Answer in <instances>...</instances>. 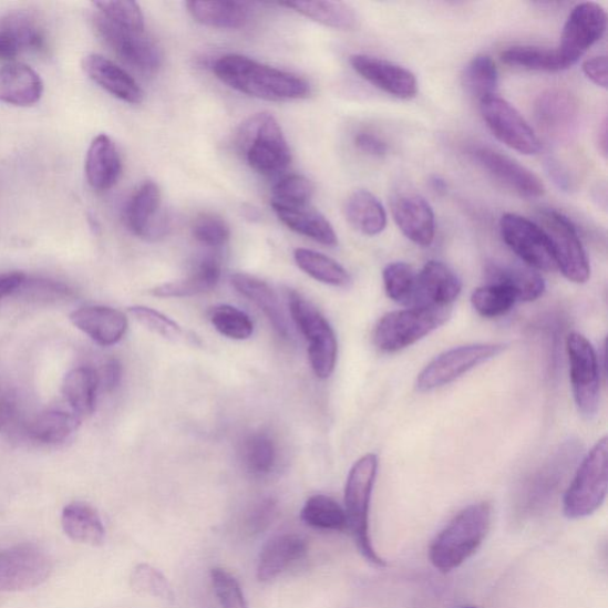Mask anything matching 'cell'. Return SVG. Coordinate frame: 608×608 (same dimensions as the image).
<instances>
[{
	"instance_id": "6da1fadb",
	"label": "cell",
	"mask_w": 608,
	"mask_h": 608,
	"mask_svg": "<svg viewBox=\"0 0 608 608\" xmlns=\"http://www.w3.org/2000/svg\"><path fill=\"white\" fill-rule=\"evenodd\" d=\"M213 72L228 87L261 101H299L310 94L303 78L239 54L221 56L213 64Z\"/></svg>"
},
{
	"instance_id": "7a4b0ae2",
	"label": "cell",
	"mask_w": 608,
	"mask_h": 608,
	"mask_svg": "<svg viewBox=\"0 0 608 608\" xmlns=\"http://www.w3.org/2000/svg\"><path fill=\"white\" fill-rule=\"evenodd\" d=\"M488 503L473 504L460 512L433 540V566L447 574L463 566L481 548L491 527Z\"/></svg>"
},
{
	"instance_id": "3957f363",
	"label": "cell",
	"mask_w": 608,
	"mask_h": 608,
	"mask_svg": "<svg viewBox=\"0 0 608 608\" xmlns=\"http://www.w3.org/2000/svg\"><path fill=\"white\" fill-rule=\"evenodd\" d=\"M237 147L256 173L271 176L289 167L291 153L281 125L270 113H257L238 130Z\"/></svg>"
},
{
	"instance_id": "277c9868",
	"label": "cell",
	"mask_w": 608,
	"mask_h": 608,
	"mask_svg": "<svg viewBox=\"0 0 608 608\" xmlns=\"http://www.w3.org/2000/svg\"><path fill=\"white\" fill-rule=\"evenodd\" d=\"M378 464V456L370 453L353 465L344 488L343 511L359 553L373 566L385 567L387 564L374 550L370 536V504Z\"/></svg>"
},
{
	"instance_id": "5b68a950",
	"label": "cell",
	"mask_w": 608,
	"mask_h": 608,
	"mask_svg": "<svg viewBox=\"0 0 608 608\" xmlns=\"http://www.w3.org/2000/svg\"><path fill=\"white\" fill-rule=\"evenodd\" d=\"M452 307H413L392 311L378 321L373 341L385 353L402 351L436 331L451 317Z\"/></svg>"
},
{
	"instance_id": "8992f818",
	"label": "cell",
	"mask_w": 608,
	"mask_h": 608,
	"mask_svg": "<svg viewBox=\"0 0 608 608\" xmlns=\"http://www.w3.org/2000/svg\"><path fill=\"white\" fill-rule=\"evenodd\" d=\"M289 308L295 324L308 341L311 370L320 380H327L334 372L338 359V340L332 326L299 292H289Z\"/></svg>"
},
{
	"instance_id": "52a82bcc",
	"label": "cell",
	"mask_w": 608,
	"mask_h": 608,
	"mask_svg": "<svg viewBox=\"0 0 608 608\" xmlns=\"http://www.w3.org/2000/svg\"><path fill=\"white\" fill-rule=\"evenodd\" d=\"M608 441L602 437L591 449L565 493L564 514L569 519L594 515L607 495Z\"/></svg>"
},
{
	"instance_id": "ba28073f",
	"label": "cell",
	"mask_w": 608,
	"mask_h": 608,
	"mask_svg": "<svg viewBox=\"0 0 608 608\" xmlns=\"http://www.w3.org/2000/svg\"><path fill=\"white\" fill-rule=\"evenodd\" d=\"M537 224L549 239L557 270L573 284H586L590 277V266L578 228L563 213L554 209L542 210Z\"/></svg>"
},
{
	"instance_id": "9c48e42d",
	"label": "cell",
	"mask_w": 608,
	"mask_h": 608,
	"mask_svg": "<svg viewBox=\"0 0 608 608\" xmlns=\"http://www.w3.org/2000/svg\"><path fill=\"white\" fill-rule=\"evenodd\" d=\"M505 350L502 343H472L441 353L419 374L416 390L431 392L449 385Z\"/></svg>"
},
{
	"instance_id": "30bf717a",
	"label": "cell",
	"mask_w": 608,
	"mask_h": 608,
	"mask_svg": "<svg viewBox=\"0 0 608 608\" xmlns=\"http://www.w3.org/2000/svg\"><path fill=\"white\" fill-rule=\"evenodd\" d=\"M94 27L97 35L131 70L144 75H154L159 71L163 63L162 49L144 31L113 24L97 12Z\"/></svg>"
},
{
	"instance_id": "8fae6325",
	"label": "cell",
	"mask_w": 608,
	"mask_h": 608,
	"mask_svg": "<svg viewBox=\"0 0 608 608\" xmlns=\"http://www.w3.org/2000/svg\"><path fill=\"white\" fill-rule=\"evenodd\" d=\"M567 353L575 404L586 418H595L600 405V365L591 343L579 333L567 338Z\"/></svg>"
},
{
	"instance_id": "7c38bea8",
	"label": "cell",
	"mask_w": 608,
	"mask_h": 608,
	"mask_svg": "<svg viewBox=\"0 0 608 608\" xmlns=\"http://www.w3.org/2000/svg\"><path fill=\"white\" fill-rule=\"evenodd\" d=\"M53 573V563L34 545L14 546L0 550V594L37 588Z\"/></svg>"
},
{
	"instance_id": "4fadbf2b",
	"label": "cell",
	"mask_w": 608,
	"mask_h": 608,
	"mask_svg": "<svg viewBox=\"0 0 608 608\" xmlns=\"http://www.w3.org/2000/svg\"><path fill=\"white\" fill-rule=\"evenodd\" d=\"M501 235L525 266L536 271L557 270L549 239L537 223L506 213L501 219Z\"/></svg>"
},
{
	"instance_id": "5bb4252c",
	"label": "cell",
	"mask_w": 608,
	"mask_h": 608,
	"mask_svg": "<svg viewBox=\"0 0 608 608\" xmlns=\"http://www.w3.org/2000/svg\"><path fill=\"white\" fill-rule=\"evenodd\" d=\"M607 13L595 2L578 4L573 9L565 24L560 45L556 52L568 70L577 63L605 35Z\"/></svg>"
},
{
	"instance_id": "9a60e30c",
	"label": "cell",
	"mask_w": 608,
	"mask_h": 608,
	"mask_svg": "<svg viewBox=\"0 0 608 608\" xmlns=\"http://www.w3.org/2000/svg\"><path fill=\"white\" fill-rule=\"evenodd\" d=\"M482 116L493 136L523 155H536L540 141L530 124L505 99L493 95L481 102Z\"/></svg>"
},
{
	"instance_id": "2e32d148",
	"label": "cell",
	"mask_w": 608,
	"mask_h": 608,
	"mask_svg": "<svg viewBox=\"0 0 608 608\" xmlns=\"http://www.w3.org/2000/svg\"><path fill=\"white\" fill-rule=\"evenodd\" d=\"M471 156L493 178L522 197L537 199L546 192L545 184L535 173L492 147H473Z\"/></svg>"
},
{
	"instance_id": "e0dca14e",
	"label": "cell",
	"mask_w": 608,
	"mask_h": 608,
	"mask_svg": "<svg viewBox=\"0 0 608 608\" xmlns=\"http://www.w3.org/2000/svg\"><path fill=\"white\" fill-rule=\"evenodd\" d=\"M352 69L369 84L389 95L410 101L419 92L415 74L403 65L365 54H355L350 59Z\"/></svg>"
},
{
	"instance_id": "ac0fdd59",
	"label": "cell",
	"mask_w": 608,
	"mask_h": 608,
	"mask_svg": "<svg viewBox=\"0 0 608 608\" xmlns=\"http://www.w3.org/2000/svg\"><path fill=\"white\" fill-rule=\"evenodd\" d=\"M45 51V31L34 13L18 10L0 19V61H12L23 53Z\"/></svg>"
},
{
	"instance_id": "d6986e66",
	"label": "cell",
	"mask_w": 608,
	"mask_h": 608,
	"mask_svg": "<svg viewBox=\"0 0 608 608\" xmlns=\"http://www.w3.org/2000/svg\"><path fill=\"white\" fill-rule=\"evenodd\" d=\"M162 193L154 181H145L130 197L124 218L127 228L135 236L157 240L167 235L168 224L161 213Z\"/></svg>"
},
{
	"instance_id": "ffe728a7",
	"label": "cell",
	"mask_w": 608,
	"mask_h": 608,
	"mask_svg": "<svg viewBox=\"0 0 608 608\" xmlns=\"http://www.w3.org/2000/svg\"><path fill=\"white\" fill-rule=\"evenodd\" d=\"M391 210L402 234L414 244L431 246L435 238V215L432 206L415 192L403 190L392 196Z\"/></svg>"
},
{
	"instance_id": "44dd1931",
	"label": "cell",
	"mask_w": 608,
	"mask_h": 608,
	"mask_svg": "<svg viewBox=\"0 0 608 608\" xmlns=\"http://www.w3.org/2000/svg\"><path fill=\"white\" fill-rule=\"evenodd\" d=\"M534 112L539 128L547 136L563 140L577 126L579 103L570 92L554 89L537 97Z\"/></svg>"
},
{
	"instance_id": "7402d4cb",
	"label": "cell",
	"mask_w": 608,
	"mask_h": 608,
	"mask_svg": "<svg viewBox=\"0 0 608 608\" xmlns=\"http://www.w3.org/2000/svg\"><path fill=\"white\" fill-rule=\"evenodd\" d=\"M71 322L103 348L118 343L127 331L123 311L105 306L82 307L70 316Z\"/></svg>"
},
{
	"instance_id": "603a6c76",
	"label": "cell",
	"mask_w": 608,
	"mask_h": 608,
	"mask_svg": "<svg viewBox=\"0 0 608 608\" xmlns=\"http://www.w3.org/2000/svg\"><path fill=\"white\" fill-rule=\"evenodd\" d=\"M462 289V279L445 262L431 260L418 272L416 307H452Z\"/></svg>"
},
{
	"instance_id": "cb8c5ba5",
	"label": "cell",
	"mask_w": 608,
	"mask_h": 608,
	"mask_svg": "<svg viewBox=\"0 0 608 608\" xmlns=\"http://www.w3.org/2000/svg\"><path fill=\"white\" fill-rule=\"evenodd\" d=\"M82 69L96 85L131 105L144 101V91L137 81L118 64L99 54H90L82 61Z\"/></svg>"
},
{
	"instance_id": "d4e9b609",
	"label": "cell",
	"mask_w": 608,
	"mask_h": 608,
	"mask_svg": "<svg viewBox=\"0 0 608 608\" xmlns=\"http://www.w3.org/2000/svg\"><path fill=\"white\" fill-rule=\"evenodd\" d=\"M43 91L41 76L28 64L10 63L0 70V103L32 106L41 101Z\"/></svg>"
},
{
	"instance_id": "484cf974",
	"label": "cell",
	"mask_w": 608,
	"mask_h": 608,
	"mask_svg": "<svg viewBox=\"0 0 608 608\" xmlns=\"http://www.w3.org/2000/svg\"><path fill=\"white\" fill-rule=\"evenodd\" d=\"M122 159L116 144L107 135L96 136L87 152L85 173L90 186L106 192L116 186L122 174Z\"/></svg>"
},
{
	"instance_id": "4316f807",
	"label": "cell",
	"mask_w": 608,
	"mask_h": 608,
	"mask_svg": "<svg viewBox=\"0 0 608 608\" xmlns=\"http://www.w3.org/2000/svg\"><path fill=\"white\" fill-rule=\"evenodd\" d=\"M306 553V540L299 535L284 534L274 537L259 555L258 580L262 583L275 580L291 565L300 561Z\"/></svg>"
},
{
	"instance_id": "83f0119b",
	"label": "cell",
	"mask_w": 608,
	"mask_h": 608,
	"mask_svg": "<svg viewBox=\"0 0 608 608\" xmlns=\"http://www.w3.org/2000/svg\"><path fill=\"white\" fill-rule=\"evenodd\" d=\"M235 289L254 302L266 315L279 337H289V323L286 311L277 292L262 279L248 274H235L231 277Z\"/></svg>"
},
{
	"instance_id": "f1b7e54d",
	"label": "cell",
	"mask_w": 608,
	"mask_h": 608,
	"mask_svg": "<svg viewBox=\"0 0 608 608\" xmlns=\"http://www.w3.org/2000/svg\"><path fill=\"white\" fill-rule=\"evenodd\" d=\"M62 530L78 544L102 546L106 537L101 515L84 502H74L64 506L61 515Z\"/></svg>"
},
{
	"instance_id": "f546056e",
	"label": "cell",
	"mask_w": 608,
	"mask_h": 608,
	"mask_svg": "<svg viewBox=\"0 0 608 608\" xmlns=\"http://www.w3.org/2000/svg\"><path fill=\"white\" fill-rule=\"evenodd\" d=\"M221 276V265L217 256H205L197 262L187 278L164 284L153 289V295L162 299L190 298L215 289Z\"/></svg>"
},
{
	"instance_id": "4dcf8cb0",
	"label": "cell",
	"mask_w": 608,
	"mask_h": 608,
	"mask_svg": "<svg viewBox=\"0 0 608 608\" xmlns=\"http://www.w3.org/2000/svg\"><path fill=\"white\" fill-rule=\"evenodd\" d=\"M278 219L291 231L326 246H336L338 236L334 227L321 213L307 206L287 207L271 205Z\"/></svg>"
},
{
	"instance_id": "1f68e13d",
	"label": "cell",
	"mask_w": 608,
	"mask_h": 608,
	"mask_svg": "<svg viewBox=\"0 0 608 608\" xmlns=\"http://www.w3.org/2000/svg\"><path fill=\"white\" fill-rule=\"evenodd\" d=\"M488 284H499L513 289L518 301L533 302L546 290V282L538 271L525 266L492 262L486 268Z\"/></svg>"
},
{
	"instance_id": "d6a6232c",
	"label": "cell",
	"mask_w": 608,
	"mask_h": 608,
	"mask_svg": "<svg viewBox=\"0 0 608 608\" xmlns=\"http://www.w3.org/2000/svg\"><path fill=\"white\" fill-rule=\"evenodd\" d=\"M344 215L357 231L369 237L381 235L388 224L383 204L365 189L351 194L344 206Z\"/></svg>"
},
{
	"instance_id": "836d02e7",
	"label": "cell",
	"mask_w": 608,
	"mask_h": 608,
	"mask_svg": "<svg viewBox=\"0 0 608 608\" xmlns=\"http://www.w3.org/2000/svg\"><path fill=\"white\" fill-rule=\"evenodd\" d=\"M192 18L206 27L240 29L250 21L251 10L239 2H187Z\"/></svg>"
},
{
	"instance_id": "e575fe53",
	"label": "cell",
	"mask_w": 608,
	"mask_h": 608,
	"mask_svg": "<svg viewBox=\"0 0 608 608\" xmlns=\"http://www.w3.org/2000/svg\"><path fill=\"white\" fill-rule=\"evenodd\" d=\"M99 378L92 368H78L64 377L62 391L65 401L72 406L79 418L90 416L96 406Z\"/></svg>"
},
{
	"instance_id": "d590c367",
	"label": "cell",
	"mask_w": 608,
	"mask_h": 608,
	"mask_svg": "<svg viewBox=\"0 0 608 608\" xmlns=\"http://www.w3.org/2000/svg\"><path fill=\"white\" fill-rule=\"evenodd\" d=\"M306 18L338 30H353L358 27V14L352 7L341 2H289L281 3Z\"/></svg>"
},
{
	"instance_id": "8d00e7d4",
	"label": "cell",
	"mask_w": 608,
	"mask_h": 608,
	"mask_svg": "<svg viewBox=\"0 0 608 608\" xmlns=\"http://www.w3.org/2000/svg\"><path fill=\"white\" fill-rule=\"evenodd\" d=\"M80 422L81 419L74 413L49 410L28 424L25 432L31 440L43 445H56L74 434Z\"/></svg>"
},
{
	"instance_id": "74e56055",
	"label": "cell",
	"mask_w": 608,
	"mask_h": 608,
	"mask_svg": "<svg viewBox=\"0 0 608 608\" xmlns=\"http://www.w3.org/2000/svg\"><path fill=\"white\" fill-rule=\"evenodd\" d=\"M293 259L296 266L311 278L317 279L318 282L339 288L348 287L351 284L349 271L339 265L337 260L323 254L308 249H296Z\"/></svg>"
},
{
	"instance_id": "f35d334b",
	"label": "cell",
	"mask_w": 608,
	"mask_h": 608,
	"mask_svg": "<svg viewBox=\"0 0 608 608\" xmlns=\"http://www.w3.org/2000/svg\"><path fill=\"white\" fill-rule=\"evenodd\" d=\"M502 61L511 68L535 72L565 71L556 48L519 45L506 49L502 53Z\"/></svg>"
},
{
	"instance_id": "ab89813d",
	"label": "cell",
	"mask_w": 608,
	"mask_h": 608,
	"mask_svg": "<svg viewBox=\"0 0 608 608\" xmlns=\"http://www.w3.org/2000/svg\"><path fill=\"white\" fill-rule=\"evenodd\" d=\"M301 519L308 527L326 532H343L348 529L347 514L331 497L317 495L310 497L301 513Z\"/></svg>"
},
{
	"instance_id": "60d3db41",
	"label": "cell",
	"mask_w": 608,
	"mask_h": 608,
	"mask_svg": "<svg viewBox=\"0 0 608 608\" xmlns=\"http://www.w3.org/2000/svg\"><path fill=\"white\" fill-rule=\"evenodd\" d=\"M388 298L409 308L418 306V272L404 261H394L383 271Z\"/></svg>"
},
{
	"instance_id": "b9f144b4",
	"label": "cell",
	"mask_w": 608,
	"mask_h": 608,
	"mask_svg": "<svg viewBox=\"0 0 608 608\" xmlns=\"http://www.w3.org/2000/svg\"><path fill=\"white\" fill-rule=\"evenodd\" d=\"M128 313L140 324L164 339L175 343L202 344L199 338L159 311L144 306H134L128 308Z\"/></svg>"
},
{
	"instance_id": "7bdbcfd3",
	"label": "cell",
	"mask_w": 608,
	"mask_h": 608,
	"mask_svg": "<svg viewBox=\"0 0 608 608\" xmlns=\"http://www.w3.org/2000/svg\"><path fill=\"white\" fill-rule=\"evenodd\" d=\"M471 302L481 317L497 319L506 316L518 299L513 289L499 284H488L473 291Z\"/></svg>"
},
{
	"instance_id": "ee69618b",
	"label": "cell",
	"mask_w": 608,
	"mask_h": 608,
	"mask_svg": "<svg viewBox=\"0 0 608 608\" xmlns=\"http://www.w3.org/2000/svg\"><path fill=\"white\" fill-rule=\"evenodd\" d=\"M464 79L467 91L478 99L480 103L497 95L499 73L496 62L490 56H474L467 64Z\"/></svg>"
},
{
	"instance_id": "f6af8a7d",
	"label": "cell",
	"mask_w": 608,
	"mask_h": 608,
	"mask_svg": "<svg viewBox=\"0 0 608 608\" xmlns=\"http://www.w3.org/2000/svg\"><path fill=\"white\" fill-rule=\"evenodd\" d=\"M241 458L245 468L254 475L269 474L277 460L274 440L266 433L250 435L243 443Z\"/></svg>"
},
{
	"instance_id": "bcb514c9",
	"label": "cell",
	"mask_w": 608,
	"mask_h": 608,
	"mask_svg": "<svg viewBox=\"0 0 608 608\" xmlns=\"http://www.w3.org/2000/svg\"><path fill=\"white\" fill-rule=\"evenodd\" d=\"M209 321L224 337L233 340H248L254 334V322L243 310L228 305L213 307Z\"/></svg>"
},
{
	"instance_id": "7dc6e473",
	"label": "cell",
	"mask_w": 608,
	"mask_h": 608,
	"mask_svg": "<svg viewBox=\"0 0 608 608\" xmlns=\"http://www.w3.org/2000/svg\"><path fill=\"white\" fill-rule=\"evenodd\" d=\"M316 192V185L303 175H290L272 188L271 205L301 207L307 206Z\"/></svg>"
},
{
	"instance_id": "c3c4849f",
	"label": "cell",
	"mask_w": 608,
	"mask_h": 608,
	"mask_svg": "<svg viewBox=\"0 0 608 608\" xmlns=\"http://www.w3.org/2000/svg\"><path fill=\"white\" fill-rule=\"evenodd\" d=\"M130 585L136 594L162 600H173L174 591L166 577L155 567L138 565L131 573Z\"/></svg>"
},
{
	"instance_id": "681fc988",
	"label": "cell",
	"mask_w": 608,
	"mask_h": 608,
	"mask_svg": "<svg viewBox=\"0 0 608 608\" xmlns=\"http://www.w3.org/2000/svg\"><path fill=\"white\" fill-rule=\"evenodd\" d=\"M96 12L102 14L107 21L118 27L144 31V16L141 7L135 2H96L94 3Z\"/></svg>"
},
{
	"instance_id": "f907efd6",
	"label": "cell",
	"mask_w": 608,
	"mask_h": 608,
	"mask_svg": "<svg viewBox=\"0 0 608 608\" xmlns=\"http://www.w3.org/2000/svg\"><path fill=\"white\" fill-rule=\"evenodd\" d=\"M192 233L197 241L208 248H220L231 237V229L227 223L212 213H204L197 217L193 223Z\"/></svg>"
},
{
	"instance_id": "816d5d0a",
	"label": "cell",
	"mask_w": 608,
	"mask_h": 608,
	"mask_svg": "<svg viewBox=\"0 0 608 608\" xmlns=\"http://www.w3.org/2000/svg\"><path fill=\"white\" fill-rule=\"evenodd\" d=\"M210 578L223 608H249L243 589L234 575L225 569L216 568L210 571Z\"/></svg>"
},
{
	"instance_id": "f5cc1de1",
	"label": "cell",
	"mask_w": 608,
	"mask_h": 608,
	"mask_svg": "<svg viewBox=\"0 0 608 608\" xmlns=\"http://www.w3.org/2000/svg\"><path fill=\"white\" fill-rule=\"evenodd\" d=\"M354 144L359 152L377 158L384 157L389 152L387 142L371 133H359Z\"/></svg>"
},
{
	"instance_id": "db71d44e",
	"label": "cell",
	"mask_w": 608,
	"mask_h": 608,
	"mask_svg": "<svg viewBox=\"0 0 608 608\" xmlns=\"http://www.w3.org/2000/svg\"><path fill=\"white\" fill-rule=\"evenodd\" d=\"M97 372L99 385L105 391L111 392L116 390L123 377V368L117 359H109L101 371Z\"/></svg>"
},
{
	"instance_id": "11a10c76",
	"label": "cell",
	"mask_w": 608,
	"mask_h": 608,
	"mask_svg": "<svg viewBox=\"0 0 608 608\" xmlns=\"http://www.w3.org/2000/svg\"><path fill=\"white\" fill-rule=\"evenodd\" d=\"M583 72L596 86L607 89V58L605 55L586 60L583 63Z\"/></svg>"
},
{
	"instance_id": "9f6ffc18",
	"label": "cell",
	"mask_w": 608,
	"mask_h": 608,
	"mask_svg": "<svg viewBox=\"0 0 608 608\" xmlns=\"http://www.w3.org/2000/svg\"><path fill=\"white\" fill-rule=\"evenodd\" d=\"M275 516V504L265 502L255 508L248 521V529L253 534H259L268 529Z\"/></svg>"
},
{
	"instance_id": "6f0895ef",
	"label": "cell",
	"mask_w": 608,
	"mask_h": 608,
	"mask_svg": "<svg viewBox=\"0 0 608 608\" xmlns=\"http://www.w3.org/2000/svg\"><path fill=\"white\" fill-rule=\"evenodd\" d=\"M27 277L23 272L0 274V301L7 298V296L19 292Z\"/></svg>"
},
{
	"instance_id": "680465c9",
	"label": "cell",
	"mask_w": 608,
	"mask_h": 608,
	"mask_svg": "<svg viewBox=\"0 0 608 608\" xmlns=\"http://www.w3.org/2000/svg\"><path fill=\"white\" fill-rule=\"evenodd\" d=\"M19 420V410L8 394H0V432Z\"/></svg>"
},
{
	"instance_id": "91938a15",
	"label": "cell",
	"mask_w": 608,
	"mask_h": 608,
	"mask_svg": "<svg viewBox=\"0 0 608 608\" xmlns=\"http://www.w3.org/2000/svg\"><path fill=\"white\" fill-rule=\"evenodd\" d=\"M549 174L550 177H553L554 183L558 185V187L568 189L571 187V181L560 164H558L556 161L549 162Z\"/></svg>"
},
{
	"instance_id": "94428289",
	"label": "cell",
	"mask_w": 608,
	"mask_h": 608,
	"mask_svg": "<svg viewBox=\"0 0 608 608\" xmlns=\"http://www.w3.org/2000/svg\"><path fill=\"white\" fill-rule=\"evenodd\" d=\"M598 144L601 154L607 156V123L604 122L602 126L599 128Z\"/></svg>"
},
{
	"instance_id": "6125c7cd",
	"label": "cell",
	"mask_w": 608,
	"mask_h": 608,
	"mask_svg": "<svg viewBox=\"0 0 608 608\" xmlns=\"http://www.w3.org/2000/svg\"><path fill=\"white\" fill-rule=\"evenodd\" d=\"M431 184L433 189L437 193H445L447 189V184L445 183V179H442L437 176L431 179Z\"/></svg>"
},
{
	"instance_id": "be15d7a7",
	"label": "cell",
	"mask_w": 608,
	"mask_h": 608,
	"mask_svg": "<svg viewBox=\"0 0 608 608\" xmlns=\"http://www.w3.org/2000/svg\"><path fill=\"white\" fill-rule=\"evenodd\" d=\"M462 608H475L474 606H465V607H462Z\"/></svg>"
}]
</instances>
